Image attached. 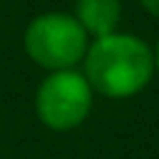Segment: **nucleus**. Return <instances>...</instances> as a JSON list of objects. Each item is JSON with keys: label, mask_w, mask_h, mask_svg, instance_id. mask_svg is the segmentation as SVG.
Returning <instances> with one entry per match:
<instances>
[{"label": "nucleus", "mask_w": 159, "mask_h": 159, "mask_svg": "<svg viewBox=\"0 0 159 159\" xmlns=\"http://www.w3.org/2000/svg\"><path fill=\"white\" fill-rule=\"evenodd\" d=\"M82 60L84 80L92 92L109 99H127L142 92L154 75V55L149 45L127 32L94 37Z\"/></svg>", "instance_id": "obj_1"}, {"label": "nucleus", "mask_w": 159, "mask_h": 159, "mask_svg": "<svg viewBox=\"0 0 159 159\" xmlns=\"http://www.w3.org/2000/svg\"><path fill=\"white\" fill-rule=\"evenodd\" d=\"M25 50L35 65L50 72L72 70L87 52V32L80 27L75 15L45 12L27 25Z\"/></svg>", "instance_id": "obj_2"}, {"label": "nucleus", "mask_w": 159, "mask_h": 159, "mask_svg": "<svg viewBox=\"0 0 159 159\" xmlns=\"http://www.w3.org/2000/svg\"><path fill=\"white\" fill-rule=\"evenodd\" d=\"M92 109V87L82 72L55 70L50 72L35 94V112L40 122L55 132L80 127Z\"/></svg>", "instance_id": "obj_3"}, {"label": "nucleus", "mask_w": 159, "mask_h": 159, "mask_svg": "<svg viewBox=\"0 0 159 159\" xmlns=\"http://www.w3.org/2000/svg\"><path fill=\"white\" fill-rule=\"evenodd\" d=\"M122 17L119 0H77L75 2V20L87 32V37H104L117 32Z\"/></svg>", "instance_id": "obj_4"}, {"label": "nucleus", "mask_w": 159, "mask_h": 159, "mask_svg": "<svg viewBox=\"0 0 159 159\" xmlns=\"http://www.w3.org/2000/svg\"><path fill=\"white\" fill-rule=\"evenodd\" d=\"M139 2H142V5L154 15V17H159V0H139Z\"/></svg>", "instance_id": "obj_5"}, {"label": "nucleus", "mask_w": 159, "mask_h": 159, "mask_svg": "<svg viewBox=\"0 0 159 159\" xmlns=\"http://www.w3.org/2000/svg\"><path fill=\"white\" fill-rule=\"evenodd\" d=\"M152 55H154V70H159V42H157V50Z\"/></svg>", "instance_id": "obj_6"}]
</instances>
